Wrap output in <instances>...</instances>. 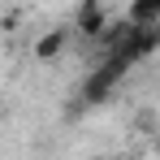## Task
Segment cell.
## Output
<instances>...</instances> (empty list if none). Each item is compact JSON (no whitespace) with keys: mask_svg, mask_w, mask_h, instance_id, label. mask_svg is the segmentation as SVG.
<instances>
[{"mask_svg":"<svg viewBox=\"0 0 160 160\" xmlns=\"http://www.w3.org/2000/svg\"><path fill=\"white\" fill-rule=\"evenodd\" d=\"M65 39H69V30H56V35H48V39L35 48V56H39V61H52V56L61 52V43H65Z\"/></svg>","mask_w":160,"mask_h":160,"instance_id":"cell-2","label":"cell"},{"mask_svg":"<svg viewBox=\"0 0 160 160\" xmlns=\"http://www.w3.org/2000/svg\"><path fill=\"white\" fill-rule=\"evenodd\" d=\"M156 160H160V143H156Z\"/></svg>","mask_w":160,"mask_h":160,"instance_id":"cell-3","label":"cell"},{"mask_svg":"<svg viewBox=\"0 0 160 160\" xmlns=\"http://www.w3.org/2000/svg\"><path fill=\"white\" fill-rule=\"evenodd\" d=\"M126 30L143 43V52L160 48V0H130V9H126Z\"/></svg>","mask_w":160,"mask_h":160,"instance_id":"cell-1","label":"cell"}]
</instances>
